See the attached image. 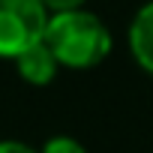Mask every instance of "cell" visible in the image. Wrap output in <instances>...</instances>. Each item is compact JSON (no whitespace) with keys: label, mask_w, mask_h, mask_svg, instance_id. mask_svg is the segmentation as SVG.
I'll list each match as a JSON object with an SVG mask.
<instances>
[{"label":"cell","mask_w":153,"mask_h":153,"mask_svg":"<svg viewBox=\"0 0 153 153\" xmlns=\"http://www.w3.org/2000/svg\"><path fill=\"white\" fill-rule=\"evenodd\" d=\"M129 51L135 57V63L153 75V0L144 3L129 27Z\"/></svg>","instance_id":"cell-3"},{"label":"cell","mask_w":153,"mask_h":153,"mask_svg":"<svg viewBox=\"0 0 153 153\" xmlns=\"http://www.w3.org/2000/svg\"><path fill=\"white\" fill-rule=\"evenodd\" d=\"M15 66H18V75L24 81H30V84H48V81H54L60 63L51 54V48L45 42H39V45L27 48L21 57H15Z\"/></svg>","instance_id":"cell-4"},{"label":"cell","mask_w":153,"mask_h":153,"mask_svg":"<svg viewBox=\"0 0 153 153\" xmlns=\"http://www.w3.org/2000/svg\"><path fill=\"white\" fill-rule=\"evenodd\" d=\"M0 153H36V150L21 141H0Z\"/></svg>","instance_id":"cell-7"},{"label":"cell","mask_w":153,"mask_h":153,"mask_svg":"<svg viewBox=\"0 0 153 153\" xmlns=\"http://www.w3.org/2000/svg\"><path fill=\"white\" fill-rule=\"evenodd\" d=\"M48 9L39 0H0V57H21L45 39Z\"/></svg>","instance_id":"cell-2"},{"label":"cell","mask_w":153,"mask_h":153,"mask_svg":"<svg viewBox=\"0 0 153 153\" xmlns=\"http://www.w3.org/2000/svg\"><path fill=\"white\" fill-rule=\"evenodd\" d=\"M39 153H87V150L75 141V138H69V135H57V138L45 141V147Z\"/></svg>","instance_id":"cell-5"},{"label":"cell","mask_w":153,"mask_h":153,"mask_svg":"<svg viewBox=\"0 0 153 153\" xmlns=\"http://www.w3.org/2000/svg\"><path fill=\"white\" fill-rule=\"evenodd\" d=\"M42 42L51 48L57 63L69 69H93L111 51L108 27L99 21V15L84 12V9L51 15Z\"/></svg>","instance_id":"cell-1"},{"label":"cell","mask_w":153,"mask_h":153,"mask_svg":"<svg viewBox=\"0 0 153 153\" xmlns=\"http://www.w3.org/2000/svg\"><path fill=\"white\" fill-rule=\"evenodd\" d=\"M39 3L57 15V12H72V9H81V3H84V0H39Z\"/></svg>","instance_id":"cell-6"}]
</instances>
